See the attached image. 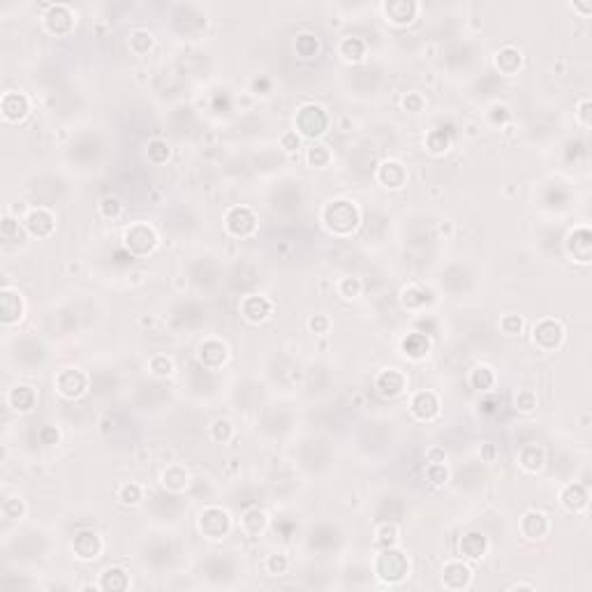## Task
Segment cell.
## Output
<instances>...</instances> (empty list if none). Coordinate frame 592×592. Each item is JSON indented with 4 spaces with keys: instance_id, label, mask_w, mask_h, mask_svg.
<instances>
[{
    "instance_id": "6da1fadb",
    "label": "cell",
    "mask_w": 592,
    "mask_h": 592,
    "mask_svg": "<svg viewBox=\"0 0 592 592\" xmlns=\"http://www.w3.org/2000/svg\"><path fill=\"white\" fill-rule=\"evenodd\" d=\"M322 222L331 234L336 236H347L358 227L361 222V213L354 206V202H347V199H336L331 202L322 213Z\"/></svg>"
},
{
    "instance_id": "7a4b0ae2",
    "label": "cell",
    "mask_w": 592,
    "mask_h": 592,
    "mask_svg": "<svg viewBox=\"0 0 592 592\" xmlns=\"http://www.w3.org/2000/svg\"><path fill=\"white\" fill-rule=\"evenodd\" d=\"M373 569H375V576H377L382 583H387V586H398V583H403L407 574H410V560H407V555L403 551H398L396 546L382 548V553L375 557Z\"/></svg>"
},
{
    "instance_id": "3957f363",
    "label": "cell",
    "mask_w": 592,
    "mask_h": 592,
    "mask_svg": "<svg viewBox=\"0 0 592 592\" xmlns=\"http://www.w3.org/2000/svg\"><path fill=\"white\" fill-rule=\"evenodd\" d=\"M329 114L324 109L322 104H315V102H308L298 107V111L294 116V125H296V132L306 139H317L322 137L324 132L329 130Z\"/></svg>"
},
{
    "instance_id": "277c9868",
    "label": "cell",
    "mask_w": 592,
    "mask_h": 592,
    "mask_svg": "<svg viewBox=\"0 0 592 592\" xmlns=\"http://www.w3.org/2000/svg\"><path fill=\"white\" fill-rule=\"evenodd\" d=\"M123 243L132 257H144L155 250L157 234L148 222H135L123 231Z\"/></svg>"
},
{
    "instance_id": "5b68a950",
    "label": "cell",
    "mask_w": 592,
    "mask_h": 592,
    "mask_svg": "<svg viewBox=\"0 0 592 592\" xmlns=\"http://www.w3.org/2000/svg\"><path fill=\"white\" fill-rule=\"evenodd\" d=\"M197 528L206 539H224L231 530V516L227 509L222 507H206V509L199 514L197 519Z\"/></svg>"
},
{
    "instance_id": "8992f818",
    "label": "cell",
    "mask_w": 592,
    "mask_h": 592,
    "mask_svg": "<svg viewBox=\"0 0 592 592\" xmlns=\"http://www.w3.org/2000/svg\"><path fill=\"white\" fill-rule=\"evenodd\" d=\"M532 343L541 352H555L564 343V327L557 320L546 317V320H541L532 327Z\"/></svg>"
},
{
    "instance_id": "52a82bcc",
    "label": "cell",
    "mask_w": 592,
    "mask_h": 592,
    "mask_svg": "<svg viewBox=\"0 0 592 592\" xmlns=\"http://www.w3.org/2000/svg\"><path fill=\"white\" fill-rule=\"evenodd\" d=\"M224 229L234 238H248L257 229V215L248 206H231L224 215Z\"/></svg>"
},
{
    "instance_id": "ba28073f",
    "label": "cell",
    "mask_w": 592,
    "mask_h": 592,
    "mask_svg": "<svg viewBox=\"0 0 592 592\" xmlns=\"http://www.w3.org/2000/svg\"><path fill=\"white\" fill-rule=\"evenodd\" d=\"M54 385H56V391L65 400H77L86 394L88 377H86V373H81L79 368H63V370H58Z\"/></svg>"
},
{
    "instance_id": "9c48e42d",
    "label": "cell",
    "mask_w": 592,
    "mask_h": 592,
    "mask_svg": "<svg viewBox=\"0 0 592 592\" xmlns=\"http://www.w3.org/2000/svg\"><path fill=\"white\" fill-rule=\"evenodd\" d=\"M567 255L581 266H588L592 262V234L588 227H579L567 234L564 241Z\"/></svg>"
},
{
    "instance_id": "30bf717a",
    "label": "cell",
    "mask_w": 592,
    "mask_h": 592,
    "mask_svg": "<svg viewBox=\"0 0 592 592\" xmlns=\"http://www.w3.org/2000/svg\"><path fill=\"white\" fill-rule=\"evenodd\" d=\"M521 535L530 541H541L548 537V532H551V519L539 512V509H528L521 516Z\"/></svg>"
},
{
    "instance_id": "8fae6325",
    "label": "cell",
    "mask_w": 592,
    "mask_h": 592,
    "mask_svg": "<svg viewBox=\"0 0 592 592\" xmlns=\"http://www.w3.org/2000/svg\"><path fill=\"white\" fill-rule=\"evenodd\" d=\"M197 358H199V363H202L204 368L218 370V368H222L224 363H227L229 349H227V345L222 343V340L208 338V340H204V343L197 347Z\"/></svg>"
},
{
    "instance_id": "7c38bea8",
    "label": "cell",
    "mask_w": 592,
    "mask_h": 592,
    "mask_svg": "<svg viewBox=\"0 0 592 592\" xmlns=\"http://www.w3.org/2000/svg\"><path fill=\"white\" fill-rule=\"evenodd\" d=\"M238 310H241V315H243L246 322L262 324V322H266L273 315V303L266 296H262V294H250V296H243V301H241Z\"/></svg>"
},
{
    "instance_id": "4fadbf2b",
    "label": "cell",
    "mask_w": 592,
    "mask_h": 592,
    "mask_svg": "<svg viewBox=\"0 0 592 592\" xmlns=\"http://www.w3.org/2000/svg\"><path fill=\"white\" fill-rule=\"evenodd\" d=\"M410 412L419 421H433L440 414V398L435 391H416L410 400Z\"/></svg>"
},
{
    "instance_id": "5bb4252c",
    "label": "cell",
    "mask_w": 592,
    "mask_h": 592,
    "mask_svg": "<svg viewBox=\"0 0 592 592\" xmlns=\"http://www.w3.org/2000/svg\"><path fill=\"white\" fill-rule=\"evenodd\" d=\"M44 26L52 35H68L74 28V14L68 5H49L44 14Z\"/></svg>"
},
{
    "instance_id": "9a60e30c",
    "label": "cell",
    "mask_w": 592,
    "mask_h": 592,
    "mask_svg": "<svg viewBox=\"0 0 592 592\" xmlns=\"http://www.w3.org/2000/svg\"><path fill=\"white\" fill-rule=\"evenodd\" d=\"M72 551L79 560H95L102 553V539L93 530H79L72 539Z\"/></svg>"
},
{
    "instance_id": "2e32d148",
    "label": "cell",
    "mask_w": 592,
    "mask_h": 592,
    "mask_svg": "<svg viewBox=\"0 0 592 592\" xmlns=\"http://www.w3.org/2000/svg\"><path fill=\"white\" fill-rule=\"evenodd\" d=\"M26 231L35 238H49L56 229V218L52 211L47 208H32V211L26 215Z\"/></svg>"
},
{
    "instance_id": "e0dca14e",
    "label": "cell",
    "mask_w": 592,
    "mask_h": 592,
    "mask_svg": "<svg viewBox=\"0 0 592 592\" xmlns=\"http://www.w3.org/2000/svg\"><path fill=\"white\" fill-rule=\"evenodd\" d=\"M407 387V377L405 373H400L398 368H387L377 375V380H375V389H377V394L382 398H396L405 391Z\"/></svg>"
},
{
    "instance_id": "ac0fdd59",
    "label": "cell",
    "mask_w": 592,
    "mask_h": 592,
    "mask_svg": "<svg viewBox=\"0 0 592 592\" xmlns=\"http://www.w3.org/2000/svg\"><path fill=\"white\" fill-rule=\"evenodd\" d=\"M442 583L449 590H465L472 583V569L465 562H447L442 567Z\"/></svg>"
},
{
    "instance_id": "d6986e66",
    "label": "cell",
    "mask_w": 592,
    "mask_h": 592,
    "mask_svg": "<svg viewBox=\"0 0 592 592\" xmlns=\"http://www.w3.org/2000/svg\"><path fill=\"white\" fill-rule=\"evenodd\" d=\"M419 14V3L414 0H394V3H385V16L394 26H407L412 23Z\"/></svg>"
},
{
    "instance_id": "ffe728a7",
    "label": "cell",
    "mask_w": 592,
    "mask_h": 592,
    "mask_svg": "<svg viewBox=\"0 0 592 592\" xmlns=\"http://www.w3.org/2000/svg\"><path fill=\"white\" fill-rule=\"evenodd\" d=\"M590 502V493L583 483H567V486L560 490V505L564 507L569 514H581L588 509Z\"/></svg>"
},
{
    "instance_id": "44dd1931",
    "label": "cell",
    "mask_w": 592,
    "mask_h": 592,
    "mask_svg": "<svg viewBox=\"0 0 592 592\" xmlns=\"http://www.w3.org/2000/svg\"><path fill=\"white\" fill-rule=\"evenodd\" d=\"M458 551H461V557H465V560H481L488 551V539L483 532L477 530L465 532L461 541H458Z\"/></svg>"
},
{
    "instance_id": "7402d4cb",
    "label": "cell",
    "mask_w": 592,
    "mask_h": 592,
    "mask_svg": "<svg viewBox=\"0 0 592 592\" xmlns=\"http://www.w3.org/2000/svg\"><path fill=\"white\" fill-rule=\"evenodd\" d=\"M377 181L389 190H400L407 183V169L398 160H385L377 167Z\"/></svg>"
},
{
    "instance_id": "603a6c76",
    "label": "cell",
    "mask_w": 592,
    "mask_h": 592,
    "mask_svg": "<svg viewBox=\"0 0 592 592\" xmlns=\"http://www.w3.org/2000/svg\"><path fill=\"white\" fill-rule=\"evenodd\" d=\"M400 349H403V354L410 358V361H423L430 352V340L419 331L407 333L403 338V343H400Z\"/></svg>"
},
{
    "instance_id": "cb8c5ba5",
    "label": "cell",
    "mask_w": 592,
    "mask_h": 592,
    "mask_svg": "<svg viewBox=\"0 0 592 592\" xmlns=\"http://www.w3.org/2000/svg\"><path fill=\"white\" fill-rule=\"evenodd\" d=\"M30 111V102L28 97L23 93H5L3 97V116L5 121L16 123V121H23Z\"/></svg>"
},
{
    "instance_id": "d4e9b609",
    "label": "cell",
    "mask_w": 592,
    "mask_h": 592,
    "mask_svg": "<svg viewBox=\"0 0 592 592\" xmlns=\"http://www.w3.org/2000/svg\"><path fill=\"white\" fill-rule=\"evenodd\" d=\"M495 68L505 74V77H514L523 68V54L516 47H502L495 54Z\"/></svg>"
},
{
    "instance_id": "484cf974",
    "label": "cell",
    "mask_w": 592,
    "mask_h": 592,
    "mask_svg": "<svg viewBox=\"0 0 592 592\" xmlns=\"http://www.w3.org/2000/svg\"><path fill=\"white\" fill-rule=\"evenodd\" d=\"M0 313H3V322L5 324H14L21 320L23 315V301H21V294L19 291H12V289H3V294H0Z\"/></svg>"
},
{
    "instance_id": "4316f807",
    "label": "cell",
    "mask_w": 592,
    "mask_h": 592,
    "mask_svg": "<svg viewBox=\"0 0 592 592\" xmlns=\"http://www.w3.org/2000/svg\"><path fill=\"white\" fill-rule=\"evenodd\" d=\"M519 465L525 472H539L546 465V452L539 445H525L519 452Z\"/></svg>"
},
{
    "instance_id": "83f0119b",
    "label": "cell",
    "mask_w": 592,
    "mask_h": 592,
    "mask_svg": "<svg viewBox=\"0 0 592 592\" xmlns=\"http://www.w3.org/2000/svg\"><path fill=\"white\" fill-rule=\"evenodd\" d=\"M366 52H368V47L361 37H343L338 44V56L345 63H363Z\"/></svg>"
},
{
    "instance_id": "f1b7e54d",
    "label": "cell",
    "mask_w": 592,
    "mask_h": 592,
    "mask_svg": "<svg viewBox=\"0 0 592 592\" xmlns=\"http://www.w3.org/2000/svg\"><path fill=\"white\" fill-rule=\"evenodd\" d=\"M35 391H32V387H26V385H19V387H14L10 394H7V403L12 405V410L16 412H30L32 407H35Z\"/></svg>"
},
{
    "instance_id": "f546056e",
    "label": "cell",
    "mask_w": 592,
    "mask_h": 592,
    "mask_svg": "<svg viewBox=\"0 0 592 592\" xmlns=\"http://www.w3.org/2000/svg\"><path fill=\"white\" fill-rule=\"evenodd\" d=\"M241 530L246 532L248 537H257L262 535L266 530V525H269V519H266V514L260 509V507H253V509H248L243 516H241Z\"/></svg>"
},
{
    "instance_id": "4dcf8cb0",
    "label": "cell",
    "mask_w": 592,
    "mask_h": 592,
    "mask_svg": "<svg viewBox=\"0 0 592 592\" xmlns=\"http://www.w3.org/2000/svg\"><path fill=\"white\" fill-rule=\"evenodd\" d=\"M188 483H190V474L186 468H181V465H169V468L162 472V486L167 490H171V493L186 490Z\"/></svg>"
},
{
    "instance_id": "1f68e13d",
    "label": "cell",
    "mask_w": 592,
    "mask_h": 592,
    "mask_svg": "<svg viewBox=\"0 0 592 592\" xmlns=\"http://www.w3.org/2000/svg\"><path fill=\"white\" fill-rule=\"evenodd\" d=\"M430 301H433V291L423 285H410L403 289V306L407 310H421Z\"/></svg>"
},
{
    "instance_id": "d6a6232c",
    "label": "cell",
    "mask_w": 592,
    "mask_h": 592,
    "mask_svg": "<svg viewBox=\"0 0 592 592\" xmlns=\"http://www.w3.org/2000/svg\"><path fill=\"white\" fill-rule=\"evenodd\" d=\"M130 586L128 572L121 569V567H107L102 572V579H99V588L102 590H125Z\"/></svg>"
},
{
    "instance_id": "836d02e7",
    "label": "cell",
    "mask_w": 592,
    "mask_h": 592,
    "mask_svg": "<svg viewBox=\"0 0 592 592\" xmlns=\"http://www.w3.org/2000/svg\"><path fill=\"white\" fill-rule=\"evenodd\" d=\"M452 139H454V132L449 130V128H435V130L428 132L426 146H428L430 153L440 155V153H447V151H449V146H452Z\"/></svg>"
},
{
    "instance_id": "e575fe53",
    "label": "cell",
    "mask_w": 592,
    "mask_h": 592,
    "mask_svg": "<svg viewBox=\"0 0 592 592\" xmlns=\"http://www.w3.org/2000/svg\"><path fill=\"white\" fill-rule=\"evenodd\" d=\"M495 385V373L488 368V366H477L472 373H470V387L481 391V394H488L490 389Z\"/></svg>"
},
{
    "instance_id": "d590c367",
    "label": "cell",
    "mask_w": 592,
    "mask_h": 592,
    "mask_svg": "<svg viewBox=\"0 0 592 592\" xmlns=\"http://www.w3.org/2000/svg\"><path fill=\"white\" fill-rule=\"evenodd\" d=\"M153 32H148V30H132L130 32V40H128V47H130V52L135 54V56H146L148 52L153 49Z\"/></svg>"
},
{
    "instance_id": "8d00e7d4",
    "label": "cell",
    "mask_w": 592,
    "mask_h": 592,
    "mask_svg": "<svg viewBox=\"0 0 592 592\" xmlns=\"http://www.w3.org/2000/svg\"><path fill=\"white\" fill-rule=\"evenodd\" d=\"M398 535H400V532H398V525L385 521V523L377 525V530H375V541H377V544H380L382 548H391V546L398 544V539H400Z\"/></svg>"
},
{
    "instance_id": "74e56055",
    "label": "cell",
    "mask_w": 592,
    "mask_h": 592,
    "mask_svg": "<svg viewBox=\"0 0 592 592\" xmlns=\"http://www.w3.org/2000/svg\"><path fill=\"white\" fill-rule=\"evenodd\" d=\"M294 49L301 58H313V56H317V52H320V40H317V35H313V32H301V35H296Z\"/></svg>"
},
{
    "instance_id": "f35d334b",
    "label": "cell",
    "mask_w": 592,
    "mask_h": 592,
    "mask_svg": "<svg viewBox=\"0 0 592 592\" xmlns=\"http://www.w3.org/2000/svg\"><path fill=\"white\" fill-rule=\"evenodd\" d=\"M146 155H148V160H151L153 164H164L167 160H169V144H167L164 139H151L148 141V146H146Z\"/></svg>"
},
{
    "instance_id": "ab89813d",
    "label": "cell",
    "mask_w": 592,
    "mask_h": 592,
    "mask_svg": "<svg viewBox=\"0 0 592 592\" xmlns=\"http://www.w3.org/2000/svg\"><path fill=\"white\" fill-rule=\"evenodd\" d=\"M306 160L310 167H315V169H324V167L331 162V151L322 144H313L306 151Z\"/></svg>"
},
{
    "instance_id": "60d3db41",
    "label": "cell",
    "mask_w": 592,
    "mask_h": 592,
    "mask_svg": "<svg viewBox=\"0 0 592 592\" xmlns=\"http://www.w3.org/2000/svg\"><path fill=\"white\" fill-rule=\"evenodd\" d=\"M119 500L128 507H137V505H141V500H144V488L135 481L123 483L121 490H119Z\"/></svg>"
},
{
    "instance_id": "b9f144b4",
    "label": "cell",
    "mask_w": 592,
    "mask_h": 592,
    "mask_svg": "<svg viewBox=\"0 0 592 592\" xmlns=\"http://www.w3.org/2000/svg\"><path fill=\"white\" fill-rule=\"evenodd\" d=\"M426 479L433 488H442L449 481V468L447 463H428L426 465Z\"/></svg>"
},
{
    "instance_id": "7bdbcfd3",
    "label": "cell",
    "mask_w": 592,
    "mask_h": 592,
    "mask_svg": "<svg viewBox=\"0 0 592 592\" xmlns=\"http://www.w3.org/2000/svg\"><path fill=\"white\" fill-rule=\"evenodd\" d=\"M123 213V204L116 195H107L99 199V215L107 220H116Z\"/></svg>"
},
{
    "instance_id": "ee69618b",
    "label": "cell",
    "mask_w": 592,
    "mask_h": 592,
    "mask_svg": "<svg viewBox=\"0 0 592 592\" xmlns=\"http://www.w3.org/2000/svg\"><path fill=\"white\" fill-rule=\"evenodd\" d=\"M361 280L358 278H340L338 280V285H336V291H338V296H343L345 301H352V298H356L358 294H361Z\"/></svg>"
},
{
    "instance_id": "f6af8a7d",
    "label": "cell",
    "mask_w": 592,
    "mask_h": 592,
    "mask_svg": "<svg viewBox=\"0 0 592 592\" xmlns=\"http://www.w3.org/2000/svg\"><path fill=\"white\" fill-rule=\"evenodd\" d=\"M148 370H151L155 377H169L174 373V361L167 354H155L151 361H148Z\"/></svg>"
},
{
    "instance_id": "bcb514c9",
    "label": "cell",
    "mask_w": 592,
    "mask_h": 592,
    "mask_svg": "<svg viewBox=\"0 0 592 592\" xmlns=\"http://www.w3.org/2000/svg\"><path fill=\"white\" fill-rule=\"evenodd\" d=\"M537 394L535 391H530V389H523L516 394V400H514V405H516V410L519 412H525V414H530V412H535L537 410Z\"/></svg>"
},
{
    "instance_id": "7dc6e473",
    "label": "cell",
    "mask_w": 592,
    "mask_h": 592,
    "mask_svg": "<svg viewBox=\"0 0 592 592\" xmlns=\"http://www.w3.org/2000/svg\"><path fill=\"white\" fill-rule=\"evenodd\" d=\"M231 435H234V426L227 421V419H215L213 421V426H211V437L215 442H220V445H224V442H229Z\"/></svg>"
},
{
    "instance_id": "c3c4849f",
    "label": "cell",
    "mask_w": 592,
    "mask_h": 592,
    "mask_svg": "<svg viewBox=\"0 0 592 592\" xmlns=\"http://www.w3.org/2000/svg\"><path fill=\"white\" fill-rule=\"evenodd\" d=\"M287 569H289L287 555H282V553L269 555V560H266V572L273 574V576H280V574H285Z\"/></svg>"
},
{
    "instance_id": "681fc988",
    "label": "cell",
    "mask_w": 592,
    "mask_h": 592,
    "mask_svg": "<svg viewBox=\"0 0 592 592\" xmlns=\"http://www.w3.org/2000/svg\"><path fill=\"white\" fill-rule=\"evenodd\" d=\"M500 329H502L507 336H519L523 331V320L519 315H507L500 320Z\"/></svg>"
},
{
    "instance_id": "f907efd6",
    "label": "cell",
    "mask_w": 592,
    "mask_h": 592,
    "mask_svg": "<svg viewBox=\"0 0 592 592\" xmlns=\"http://www.w3.org/2000/svg\"><path fill=\"white\" fill-rule=\"evenodd\" d=\"M576 121L586 130L592 125V102H590V97H583L581 102H579V107H576Z\"/></svg>"
},
{
    "instance_id": "816d5d0a",
    "label": "cell",
    "mask_w": 592,
    "mask_h": 592,
    "mask_svg": "<svg viewBox=\"0 0 592 592\" xmlns=\"http://www.w3.org/2000/svg\"><path fill=\"white\" fill-rule=\"evenodd\" d=\"M280 146L285 148L287 153H296L298 148H301V135H298L296 130L285 132V135L280 137Z\"/></svg>"
},
{
    "instance_id": "f5cc1de1",
    "label": "cell",
    "mask_w": 592,
    "mask_h": 592,
    "mask_svg": "<svg viewBox=\"0 0 592 592\" xmlns=\"http://www.w3.org/2000/svg\"><path fill=\"white\" fill-rule=\"evenodd\" d=\"M423 97L419 95V93H407L405 95V99H403V107L407 111H412V114H419L421 109H423Z\"/></svg>"
},
{
    "instance_id": "db71d44e",
    "label": "cell",
    "mask_w": 592,
    "mask_h": 592,
    "mask_svg": "<svg viewBox=\"0 0 592 592\" xmlns=\"http://www.w3.org/2000/svg\"><path fill=\"white\" fill-rule=\"evenodd\" d=\"M308 329H310L313 333H327L329 331V317H324V315H315L308 320Z\"/></svg>"
},
{
    "instance_id": "11a10c76",
    "label": "cell",
    "mask_w": 592,
    "mask_h": 592,
    "mask_svg": "<svg viewBox=\"0 0 592 592\" xmlns=\"http://www.w3.org/2000/svg\"><path fill=\"white\" fill-rule=\"evenodd\" d=\"M500 403H502V398H500V396H483L481 403H479V407H481L483 414H495L497 407H500Z\"/></svg>"
},
{
    "instance_id": "9f6ffc18",
    "label": "cell",
    "mask_w": 592,
    "mask_h": 592,
    "mask_svg": "<svg viewBox=\"0 0 592 592\" xmlns=\"http://www.w3.org/2000/svg\"><path fill=\"white\" fill-rule=\"evenodd\" d=\"M21 236V227H19V222L12 220V218H5L3 220V238L5 241H12V236Z\"/></svg>"
},
{
    "instance_id": "6f0895ef",
    "label": "cell",
    "mask_w": 592,
    "mask_h": 592,
    "mask_svg": "<svg viewBox=\"0 0 592 592\" xmlns=\"http://www.w3.org/2000/svg\"><path fill=\"white\" fill-rule=\"evenodd\" d=\"M58 437H61V433H58L54 426H47V428L40 430V440L44 442V445H56Z\"/></svg>"
},
{
    "instance_id": "680465c9",
    "label": "cell",
    "mask_w": 592,
    "mask_h": 592,
    "mask_svg": "<svg viewBox=\"0 0 592 592\" xmlns=\"http://www.w3.org/2000/svg\"><path fill=\"white\" fill-rule=\"evenodd\" d=\"M426 461L428 463H445L447 458H445V452H442V449H428Z\"/></svg>"
},
{
    "instance_id": "91938a15",
    "label": "cell",
    "mask_w": 592,
    "mask_h": 592,
    "mask_svg": "<svg viewBox=\"0 0 592 592\" xmlns=\"http://www.w3.org/2000/svg\"><path fill=\"white\" fill-rule=\"evenodd\" d=\"M481 456H483V461H486V463H495V445H490V442H488V445L481 449Z\"/></svg>"
}]
</instances>
